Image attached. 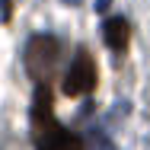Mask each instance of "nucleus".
I'll list each match as a JSON object with an SVG mask.
<instances>
[{"label":"nucleus","instance_id":"1","mask_svg":"<svg viewBox=\"0 0 150 150\" xmlns=\"http://www.w3.org/2000/svg\"><path fill=\"white\" fill-rule=\"evenodd\" d=\"M32 141L35 150H83V141L54 118L48 83H38L32 99Z\"/></svg>","mask_w":150,"mask_h":150},{"label":"nucleus","instance_id":"2","mask_svg":"<svg viewBox=\"0 0 150 150\" xmlns=\"http://www.w3.org/2000/svg\"><path fill=\"white\" fill-rule=\"evenodd\" d=\"M58 58H61V42L54 35H32L26 45V54H23L26 70L35 83H48V77L58 67Z\"/></svg>","mask_w":150,"mask_h":150},{"label":"nucleus","instance_id":"3","mask_svg":"<svg viewBox=\"0 0 150 150\" xmlns=\"http://www.w3.org/2000/svg\"><path fill=\"white\" fill-rule=\"evenodd\" d=\"M96 90V64H93L90 51H77V58L70 64V70L64 74V93L67 96H86Z\"/></svg>","mask_w":150,"mask_h":150},{"label":"nucleus","instance_id":"4","mask_svg":"<svg viewBox=\"0 0 150 150\" xmlns=\"http://www.w3.org/2000/svg\"><path fill=\"white\" fill-rule=\"evenodd\" d=\"M102 38H105V45L112 48V51H125L128 48V38H131V26H128V19L125 16H112V19H105V26H102Z\"/></svg>","mask_w":150,"mask_h":150},{"label":"nucleus","instance_id":"5","mask_svg":"<svg viewBox=\"0 0 150 150\" xmlns=\"http://www.w3.org/2000/svg\"><path fill=\"white\" fill-rule=\"evenodd\" d=\"M90 144H93V150H115V147H112V141H109L99 128H93V131H90Z\"/></svg>","mask_w":150,"mask_h":150},{"label":"nucleus","instance_id":"6","mask_svg":"<svg viewBox=\"0 0 150 150\" xmlns=\"http://www.w3.org/2000/svg\"><path fill=\"white\" fill-rule=\"evenodd\" d=\"M10 16H13V0H0V19L6 23Z\"/></svg>","mask_w":150,"mask_h":150},{"label":"nucleus","instance_id":"7","mask_svg":"<svg viewBox=\"0 0 150 150\" xmlns=\"http://www.w3.org/2000/svg\"><path fill=\"white\" fill-rule=\"evenodd\" d=\"M109 3H112V0H96V10H99V13H105V10H109Z\"/></svg>","mask_w":150,"mask_h":150},{"label":"nucleus","instance_id":"8","mask_svg":"<svg viewBox=\"0 0 150 150\" xmlns=\"http://www.w3.org/2000/svg\"><path fill=\"white\" fill-rule=\"evenodd\" d=\"M61 3H67V6H77V3H80V0H61Z\"/></svg>","mask_w":150,"mask_h":150}]
</instances>
